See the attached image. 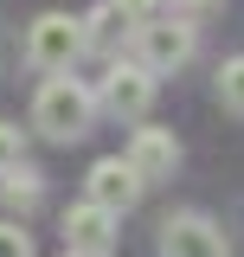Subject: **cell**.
<instances>
[{
  "label": "cell",
  "mask_w": 244,
  "mask_h": 257,
  "mask_svg": "<svg viewBox=\"0 0 244 257\" xmlns=\"http://www.w3.org/2000/svg\"><path fill=\"white\" fill-rule=\"evenodd\" d=\"M90 109L96 96L77 84V77H45L39 96H32V122L45 128L52 142H77V135H90Z\"/></svg>",
  "instance_id": "cell-1"
},
{
  "label": "cell",
  "mask_w": 244,
  "mask_h": 257,
  "mask_svg": "<svg viewBox=\"0 0 244 257\" xmlns=\"http://www.w3.org/2000/svg\"><path fill=\"white\" fill-rule=\"evenodd\" d=\"M77 52H84V20H71V13H39L26 26V64L32 71H71Z\"/></svg>",
  "instance_id": "cell-2"
},
{
  "label": "cell",
  "mask_w": 244,
  "mask_h": 257,
  "mask_svg": "<svg viewBox=\"0 0 244 257\" xmlns=\"http://www.w3.org/2000/svg\"><path fill=\"white\" fill-rule=\"evenodd\" d=\"M135 45H142V64L148 71H174V64L193 58V45H199V32H193V20H148V26H135Z\"/></svg>",
  "instance_id": "cell-3"
},
{
  "label": "cell",
  "mask_w": 244,
  "mask_h": 257,
  "mask_svg": "<svg viewBox=\"0 0 244 257\" xmlns=\"http://www.w3.org/2000/svg\"><path fill=\"white\" fill-rule=\"evenodd\" d=\"M161 257H231V244H225V231L212 219L180 212V219L161 225Z\"/></svg>",
  "instance_id": "cell-4"
},
{
  "label": "cell",
  "mask_w": 244,
  "mask_h": 257,
  "mask_svg": "<svg viewBox=\"0 0 244 257\" xmlns=\"http://www.w3.org/2000/svg\"><path fill=\"white\" fill-rule=\"evenodd\" d=\"M148 103H154V71L142 58L135 64H109V77H103V109H116V116H148Z\"/></svg>",
  "instance_id": "cell-5"
},
{
  "label": "cell",
  "mask_w": 244,
  "mask_h": 257,
  "mask_svg": "<svg viewBox=\"0 0 244 257\" xmlns=\"http://www.w3.org/2000/svg\"><path fill=\"white\" fill-rule=\"evenodd\" d=\"M64 244H71L77 257H109L116 251V212H103V206H90V199L71 206V212H64Z\"/></svg>",
  "instance_id": "cell-6"
},
{
  "label": "cell",
  "mask_w": 244,
  "mask_h": 257,
  "mask_svg": "<svg viewBox=\"0 0 244 257\" xmlns=\"http://www.w3.org/2000/svg\"><path fill=\"white\" fill-rule=\"evenodd\" d=\"M129 167H135V180L148 187V180H167L174 174V161H180V142L167 135V128H135V142H129Z\"/></svg>",
  "instance_id": "cell-7"
},
{
  "label": "cell",
  "mask_w": 244,
  "mask_h": 257,
  "mask_svg": "<svg viewBox=\"0 0 244 257\" xmlns=\"http://www.w3.org/2000/svg\"><path fill=\"white\" fill-rule=\"evenodd\" d=\"M135 199H142V180H135L129 161H96V167H90V206H103V212H129Z\"/></svg>",
  "instance_id": "cell-8"
},
{
  "label": "cell",
  "mask_w": 244,
  "mask_h": 257,
  "mask_svg": "<svg viewBox=\"0 0 244 257\" xmlns=\"http://www.w3.org/2000/svg\"><path fill=\"white\" fill-rule=\"evenodd\" d=\"M0 199H7V212H32L39 206V174L32 167H7L0 174Z\"/></svg>",
  "instance_id": "cell-9"
},
{
  "label": "cell",
  "mask_w": 244,
  "mask_h": 257,
  "mask_svg": "<svg viewBox=\"0 0 244 257\" xmlns=\"http://www.w3.org/2000/svg\"><path fill=\"white\" fill-rule=\"evenodd\" d=\"M84 26H90V32H84V45H116V32L129 26V13H122L116 0H109V7H96L90 20H84Z\"/></svg>",
  "instance_id": "cell-10"
},
{
  "label": "cell",
  "mask_w": 244,
  "mask_h": 257,
  "mask_svg": "<svg viewBox=\"0 0 244 257\" xmlns=\"http://www.w3.org/2000/svg\"><path fill=\"white\" fill-rule=\"evenodd\" d=\"M218 103H225L231 116H244V58H225V64H218Z\"/></svg>",
  "instance_id": "cell-11"
},
{
  "label": "cell",
  "mask_w": 244,
  "mask_h": 257,
  "mask_svg": "<svg viewBox=\"0 0 244 257\" xmlns=\"http://www.w3.org/2000/svg\"><path fill=\"white\" fill-rule=\"evenodd\" d=\"M0 257H32V238H26V225L0 219Z\"/></svg>",
  "instance_id": "cell-12"
},
{
  "label": "cell",
  "mask_w": 244,
  "mask_h": 257,
  "mask_svg": "<svg viewBox=\"0 0 244 257\" xmlns=\"http://www.w3.org/2000/svg\"><path fill=\"white\" fill-rule=\"evenodd\" d=\"M7 167H20V128L13 122H0V174Z\"/></svg>",
  "instance_id": "cell-13"
},
{
  "label": "cell",
  "mask_w": 244,
  "mask_h": 257,
  "mask_svg": "<svg viewBox=\"0 0 244 257\" xmlns=\"http://www.w3.org/2000/svg\"><path fill=\"white\" fill-rule=\"evenodd\" d=\"M167 7H174L180 20H193V13H206V7H218V0H167Z\"/></svg>",
  "instance_id": "cell-14"
},
{
  "label": "cell",
  "mask_w": 244,
  "mask_h": 257,
  "mask_svg": "<svg viewBox=\"0 0 244 257\" xmlns=\"http://www.w3.org/2000/svg\"><path fill=\"white\" fill-rule=\"evenodd\" d=\"M122 13H129V20H142V13H154V7H161V0H116Z\"/></svg>",
  "instance_id": "cell-15"
}]
</instances>
